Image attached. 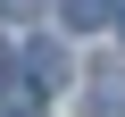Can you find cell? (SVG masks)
Returning a JSON list of instances; mask_svg holds the SVG:
<instances>
[{"label": "cell", "mask_w": 125, "mask_h": 117, "mask_svg": "<svg viewBox=\"0 0 125 117\" xmlns=\"http://www.w3.org/2000/svg\"><path fill=\"white\" fill-rule=\"evenodd\" d=\"M25 84L33 92H58V84H67V50H58V42H33L25 50Z\"/></svg>", "instance_id": "cell-1"}, {"label": "cell", "mask_w": 125, "mask_h": 117, "mask_svg": "<svg viewBox=\"0 0 125 117\" xmlns=\"http://www.w3.org/2000/svg\"><path fill=\"white\" fill-rule=\"evenodd\" d=\"M92 117H125V67H92Z\"/></svg>", "instance_id": "cell-2"}, {"label": "cell", "mask_w": 125, "mask_h": 117, "mask_svg": "<svg viewBox=\"0 0 125 117\" xmlns=\"http://www.w3.org/2000/svg\"><path fill=\"white\" fill-rule=\"evenodd\" d=\"M58 17H67L75 34H100V25L117 17V0H58Z\"/></svg>", "instance_id": "cell-3"}, {"label": "cell", "mask_w": 125, "mask_h": 117, "mask_svg": "<svg viewBox=\"0 0 125 117\" xmlns=\"http://www.w3.org/2000/svg\"><path fill=\"white\" fill-rule=\"evenodd\" d=\"M33 9H42V0H0V17H9V25H25Z\"/></svg>", "instance_id": "cell-4"}, {"label": "cell", "mask_w": 125, "mask_h": 117, "mask_svg": "<svg viewBox=\"0 0 125 117\" xmlns=\"http://www.w3.org/2000/svg\"><path fill=\"white\" fill-rule=\"evenodd\" d=\"M9 75H17V58H9V50H0V84H9Z\"/></svg>", "instance_id": "cell-5"}, {"label": "cell", "mask_w": 125, "mask_h": 117, "mask_svg": "<svg viewBox=\"0 0 125 117\" xmlns=\"http://www.w3.org/2000/svg\"><path fill=\"white\" fill-rule=\"evenodd\" d=\"M9 117H42V109H9Z\"/></svg>", "instance_id": "cell-6"}, {"label": "cell", "mask_w": 125, "mask_h": 117, "mask_svg": "<svg viewBox=\"0 0 125 117\" xmlns=\"http://www.w3.org/2000/svg\"><path fill=\"white\" fill-rule=\"evenodd\" d=\"M117 17H125V9H117Z\"/></svg>", "instance_id": "cell-7"}]
</instances>
